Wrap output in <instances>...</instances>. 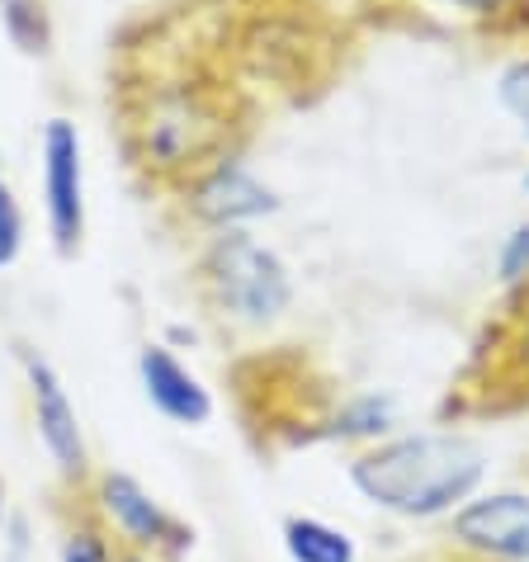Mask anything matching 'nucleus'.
<instances>
[{
	"mask_svg": "<svg viewBox=\"0 0 529 562\" xmlns=\"http://www.w3.org/2000/svg\"><path fill=\"white\" fill-rule=\"evenodd\" d=\"M502 104L516 119H525V128H529V61H516V67L502 76Z\"/></svg>",
	"mask_w": 529,
	"mask_h": 562,
	"instance_id": "4468645a",
	"label": "nucleus"
},
{
	"mask_svg": "<svg viewBox=\"0 0 529 562\" xmlns=\"http://www.w3.org/2000/svg\"><path fill=\"white\" fill-rule=\"evenodd\" d=\"M454 539L482 562H529V496L492 492L454 510Z\"/></svg>",
	"mask_w": 529,
	"mask_h": 562,
	"instance_id": "7ed1b4c3",
	"label": "nucleus"
},
{
	"mask_svg": "<svg viewBox=\"0 0 529 562\" xmlns=\"http://www.w3.org/2000/svg\"><path fill=\"white\" fill-rule=\"evenodd\" d=\"M459 5H469V10H492L496 0H459Z\"/></svg>",
	"mask_w": 529,
	"mask_h": 562,
	"instance_id": "f3484780",
	"label": "nucleus"
},
{
	"mask_svg": "<svg viewBox=\"0 0 529 562\" xmlns=\"http://www.w3.org/2000/svg\"><path fill=\"white\" fill-rule=\"evenodd\" d=\"M29 383H34L38 435H43V445H48V454L57 459V468H67V473H81L86 445H81L76 412H71V402H67V387H61L53 364H43V359H29Z\"/></svg>",
	"mask_w": 529,
	"mask_h": 562,
	"instance_id": "0eeeda50",
	"label": "nucleus"
},
{
	"mask_svg": "<svg viewBox=\"0 0 529 562\" xmlns=\"http://www.w3.org/2000/svg\"><path fill=\"white\" fill-rule=\"evenodd\" d=\"M0 515H5V487H0Z\"/></svg>",
	"mask_w": 529,
	"mask_h": 562,
	"instance_id": "a211bd4d",
	"label": "nucleus"
},
{
	"mask_svg": "<svg viewBox=\"0 0 529 562\" xmlns=\"http://www.w3.org/2000/svg\"><path fill=\"white\" fill-rule=\"evenodd\" d=\"M0 24H5V34L14 38L20 53H48L53 29L43 0H0Z\"/></svg>",
	"mask_w": 529,
	"mask_h": 562,
	"instance_id": "9b49d317",
	"label": "nucleus"
},
{
	"mask_svg": "<svg viewBox=\"0 0 529 562\" xmlns=\"http://www.w3.org/2000/svg\"><path fill=\"white\" fill-rule=\"evenodd\" d=\"M20 241H24V217H20V204H14L10 184L0 180V270L20 256Z\"/></svg>",
	"mask_w": 529,
	"mask_h": 562,
	"instance_id": "ddd939ff",
	"label": "nucleus"
},
{
	"mask_svg": "<svg viewBox=\"0 0 529 562\" xmlns=\"http://www.w3.org/2000/svg\"><path fill=\"white\" fill-rule=\"evenodd\" d=\"M137 373H143V387L161 416L180 420V426H204L213 416V397L204 393V383H199L170 350L147 346L137 355Z\"/></svg>",
	"mask_w": 529,
	"mask_h": 562,
	"instance_id": "423d86ee",
	"label": "nucleus"
},
{
	"mask_svg": "<svg viewBox=\"0 0 529 562\" xmlns=\"http://www.w3.org/2000/svg\"><path fill=\"white\" fill-rule=\"evenodd\" d=\"M525 184H529V180H525Z\"/></svg>",
	"mask_w": 529,
	"mask_h": 562,
	"instance_id": "6ab92c4d",
	"label": "nucleus"
},
{
	"mask_svg": "<svg viewBox=\"0 0 529 562\" xmlns=\"http://www.w3.org/2000/svg\"><path fill=\"white\" fill-rule=\"evenodd\" d=\"M217 303L237 312L241 322H270L289 307V274L274 251L256 246L246 232H227L223 241L209 251L204 265Z\"/></svg>",
	"mask_w": 529,
	"mask_h": 562,
	"instance_id": "f03ea898",
	"label": "nucleus"
},
{
	"mask_svg": "<svg viewBox=\"0 0 529 562\" xmlns=\"http://www.w3.org/2000/svg\"><path fill=\"white\" fill-rule=\"evenodd\" d=\"M194 204L204 217H213V223H241V217H260L274 209L270 190H264L260 180H251L241 166H217L213 176L199 184Z\"/></svg>",
	"mask_w": 529,
	"mask_h": 562,
	"instance_id": "1a4fd4ad",
	"label": "nucleus"
},
{
	"mask_svg": "<svg viewBox=\"0 0 529 562\" xmlns=\"http://www.w3.org/2000/svg\"><path fill=\"white\" fill-rule=\"evenodd\" d=\"M223 133L213 109L190 95V90H170L157 104L147 109V123H143V143L147 156H157L161 166H184V161H199L213 137Z\"/></svg>",
	"mask_w": 529,
	"mask_h": 562,
	"instance_id": "39448f33",
	"label": "nucleus"
},
{
	"mask_svg": "<svg viewBox=\"0 0 529 562\" xmlns=\"http://www.w3.org/2000/svg\"><path fill=\"white\" fill-rule=\"evenodd\" d=\"M61 562H114L104 549L100 535H90V529H81V535H71L67 543H61Z\"/></svg>",
	"mask_w": 529,
	"mask_h": 562,
	"instance_id": "2eb2a0df",
	"label": "nucleus"
},
{
	"mask_svg": "<svg viewBox=\"0 0 529 562\" xmlns=\"http://www.w3.org/2000/svg\"><path fill=\"white\" fill-rule=\"evenodd\" d=\"M387 420H393V407L379 402V397H364V402H354V407L336 420V430L340 435H383Z\"/></svg>",
	"mask_w": 529,
	"mask_h": 562,
	"instance_id": "f8f14e48",
	"label": "nucleus"
},
{
	"mask_svg": "<svg viewBox=\"0 0 529 562\" xmlns=\"http://www.w3.org/2000/svg\"><path fill=\"white\" fill-rule=\"evenodd\" d=\"M502 274H506V279H525V274H529V227H520L516 237L506 241V251H502Z\"/></svg>",
	"mask_w": 529,
	"mask_h": 562,
	"instance_id": "dca6fc26",
	"label": "nucleus"
},
{
	"mask_svg": "<svg viewBox=\"0 0 529 562\" xmlns=\"http://www.w3.org/2000/svg\"><path fill=\"white\" fill-rule=\"evenodd\" d=\"M482 473H487V454L463 435H402L350 463L354 487L373 506L407 520H435V515L459 510L477 492Z\"/></svg>",
	"mask_w": 529,
	"mask_h": 562,
	"instance_id": "f257e3e1",
	"label": "nucleus"
},
{
	"mask_svg": "<svg viewBox=\"0 0 529 562\" xmlns=\"http://www.w3.org/2000/svg\"><path fill=\"white\" fill-rule=\"evenodd\" d=\"M43 190H48V223L53 241L67 256L86 232V199H81V137L67 119H53L43 133Z\"/></svg>",
	"mask_w": 529,
	"mask_h": 562,
	"instance_id": "20e7f679",
	"label": "nucleus"
},
{
	"mask_svg": "<svg viewBox=\"0 0 529 562\" xmlns=\"http://www.w3.org/2000/svg\"><path fill=\"white\" fill-rule=\"evenodd\" d=\"M104 510L114 515L123 535L137 539V543H184L190 539L128 473H109L104 477Z\"/></svg>",
	"mask_w": 529,
	"mask_h": 562,
	"instance_id": "6e6552de",
	"label": "nucleus"
},
{
	"mask_svg": "<svg viewBox=\"0 0 529 562\" xmlns=\"http://www.w3.org/2000/svg\"><path fill=\"white\" fill-rule=\"evenodd\" d=\"M284 553L293 562H354L360 549L346 529L326 525V520H313V515H293L284 520Z\"/></svg>",
	"mask_w": 529,
	"mask_h": 562,
	"instance_id": "9d476101",
	"label": "nucleus"
}]
</instances>
